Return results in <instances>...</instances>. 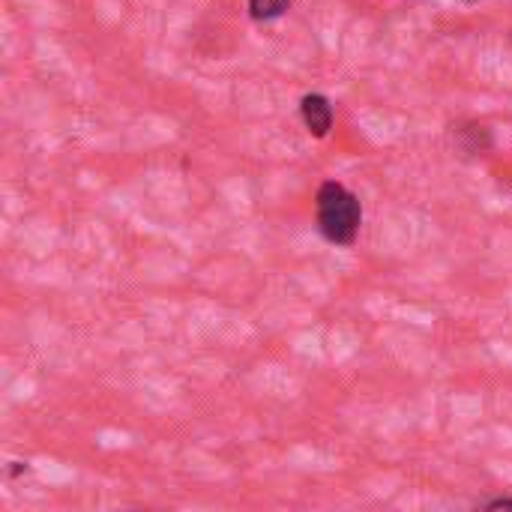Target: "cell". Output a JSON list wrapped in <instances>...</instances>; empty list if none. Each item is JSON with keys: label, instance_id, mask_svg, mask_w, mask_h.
Instances as JSON below:
<instances>
[{"label": "cell", "instance_id": "cell-3", "mask_svg": "<svg viewBox=\"0 0 512 512\" xmlns=\"http://www.w3.org/2000/svg\"><path fill=\"white\" fill-rule=\"evenodd\" d=\"M288 6H291V0H249V12H252L255 21L279 18Z\"/></svg>", "mask_w": 512, "mask_h": 512}, {"label": "cell", "instance_id": "cell-4", "mask_svg": "<svg viewBox=\"0 0 512 512\" xmlns=\"http://www.w3.org/2000/svg\"><path fill=\"white\" fill-rule=\"evenodd\" d=\"M504 507L512 510V498H498V501H489L486 504V510H504Z\"/></svg>", "mask_w": 512, "mask_h": 512}, {"label": "cell", "instance_id": "cell-2", "mask_svg": "<svg viewBox=\"0 0 512 512\" xmlns=\"http://www.w3.org/2000/svg\"><path fill=\"white\" fill-rule=\"evenodd\" d=\"M300 114H303L306 129H309L315 138H324V135L333 129V105H330L321 93H309V96H303V102H300Z\"/></svg>", "mask_w": 512, "mask_h": 512}, {"label": "cell", "instance_id": "cell-1", "mask_svg": "<svg viewBox=\"0 0 512 512\" xmlns=\"http://www.w3.org/2000/svg\"><path fill=\"white\" fill-rule=\"evenodd\" d=\"M315 210H318V231L324 234V240H330L336 246H351L357 240V231L363 222V207H360V198L354 192H348L342 183L327 180L318 189Z\"/></svg>", "mask_w": 512, "mask_h": 512}]
</instances>
